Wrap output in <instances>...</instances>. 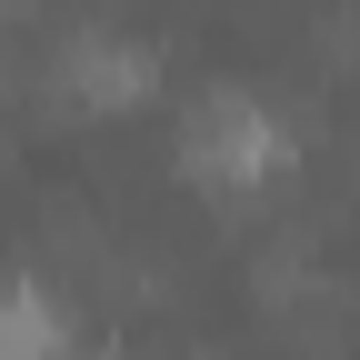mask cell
<instances>
[{
  "label": "cell",
  "instance_id": "obj_1",
  "mask_svg": "<svg viewBox=\"0 0 360 360\" xmlns=\"http://www.w3.org/2000/svg\"><path fill=\"white\" fill-rule=\"evenodd\" d=\"M180 160H191L210 191H260V180L290 160V130L270 120V101H250V90H210L191 110V130H180Z\"/></svg>",
  "mask_w": 360,
  "mask_h": 360
},
{
  "label": "cell",
  "instance_id": "obj_2",
  "mask_svg": "<svg viewBox=\"0 0 360 360\" xmlns=\"http://www.w3.org/2000/svg\"><path fill=\"white\" fill-rule=\"evenodd\" d=\"M150 80H160V51L150 40H130V30H70L60 40V60H51V90L80 110H141L150 101Z\"/></svg>",
  "mask_w": 360,
  "mask_h": 360
},
{
  "label": "cell",
  "instance_id": "obj_3",
  "mask_svg": "<svg viewBox=\"0 0 360 360\" xmlns=\"http://www.w3.org/2000/svg\"><path fill=\"white\" fill-rule=\"evenodd\" d=\"M70 350V321H60V300L51 281H0V360H60Z\"/></svg>",
  "mask_w": 360,
  "mask_h": 360
}]
</instances>
